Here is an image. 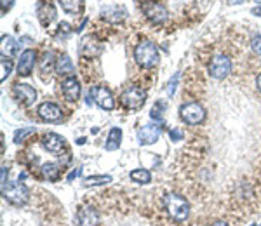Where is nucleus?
I'll return each mask as SVG.
<instances>
[{"label":"nucleus","instance_id":"1","mask_svg":"<svg viewBox=\"0 0 261 226\" xmlns=\"http://www.w3.org/2000/svg\"><path fill=\"white\" fill-rule=\"evenodd\" d=\"M164 205H165V210L169 212V216H171L174 221H178V223H183L188 217V214H190V205H188L187 198H183L181 195H176V193L165 195Z\"/></svg>","mask_w":261,"mask_h":226},{"label":"nucleus","instance_id":"2","mask_svg":"<svg viewBox=\"0 0 261 226\" xmlns=\"http://www.w3.org/2000/svg\"><path fill=\"white\" fill-rule=\"evenodd\" d=\"M134 59L139 66L153 68L158 63V51L152 42H141L134 49Z\"/></svg>","mask_w":261,"mask_h":226},{"label":"nucleus","instance_id":"3","mask_svg":"<svg viewBox=\"0 0 261 226\" xmlns=\"http://www.w3.org/2000/svg\"><path fill=\"white\" fill-rule=\"evenodd\" d=\"M180 117L188 126H199V124H202L204 119H206V110H204V106L200 103L190 101V103H185L183 106L180 108Z\"/></svg>","mask_w":261,"mask_h":226},{"label":"nucleus","instance_id":"4","mask_svg":"<svg viewBox=\"0 0 261 226\" xmlns=\"http://www.w3.org/2000/svg\"><path fill=\"white\" fill-rule=\"evenodd\" d=\"M2 195L13 205H25L28 202V188L21 183H6L2 184Z\"/></svg>","mask_w":261,"mask_h":226},{"label":"nucleus","instance_id":"5","mask_svg":"<svg viewBox=\"0 0 261 226\" xmlns=\"http://www.w3.org/2000/svg\"><path fill=\"white\" fill-rule=\"evenodd\" d=\"M209 73L213 78H216V80H223V78H226L230 75V71H232V61H230L228 56L225 54H216L211 58L209 61Z\"/></svg>","mask_w":261,"mask_h":226},{"label":"nucleus","instance_id":"6","mask_svg":"<svg viewBox=\"0 0 261 226\" xmlns=\"http://www.w3.org/2000/svg\"><path fill=\"white\" fill-rule=\"evenodd\" d=\"M145 99H146V92L141 87H129L124 90L122 96H120V103L127 110H139L145 104Z\"/></svg>","mask_w":261,"mask_h":226},{"label":"nucleus","instance_id":"7","mask_svg":"<svg viewBox=\"0 0 261 226\" xmlns=\"http://www.w3.org/2000/svg\"><path fill=\"white\" fill-rule=\"evenodd\" d=\"M143 13H145V16L152 23H155V25H160V23L167 20V9H165L160 2H155V0L143 2Z\"/></svg>","mask_w":261,"mask_h":226},{"label":"nucleus","instance_id":"8","mask_svg":"<svg viewBox=\"0 0 261 226\" xmlns=\"http://www.w3.org/2000/svg\"><path fill=\"white\" fill-rule=\"evenodd\" d=\"M91 96H93L94 103L100 108H103V110H113V108H115L113 94L110 92V89H107L105 85H94V87L91 89Z\"/></svg>","mask_w":261,"mask_h":226},{"label":"nucleus","instance_id":"9","mask_svg":"<svg viewBox=\"0 0 261 226\" xmlns=\"http://www.w3.org/2000/svg\"><path fill=\"white\" fill-rule=\"evenodd\" d=\"M14 97L23 104V106H30L35 103L37 90L28 84H16L14 85Z\"/></svg>","mask_w":261,"mask_h":226},{"label":"nucleus","instance_id":"10","mask_svg":"<svg viewBox=\"0 0 261 226\" xmlns=\"http://www.w3.org/2000/svg\"><path fill=\"white\" fill-rule=\"evenodd\" d=\"M160 126H157V124H146L145 127H141L138 133V139L141 145H153V143L158 141V138H160Z\"/></svg>","mask_w":261,"mask_h":226},{"label":"nucleus","instance_id":"11","mask_svg":"<svg viewBox=\"0 0 261 226\" xmlns=\"http://www.w3.org/2000/svg\"><path fill=\"white\" fill-rule=\"evenodd\" d=\"M42 146L47 152H51V153H63V150H65V146H66V141H65V138L63 136H59V134H56V133H49V134H45L44 138H42Z\"/></svg>","mask_w":261,"mask_h":226},{"label":"nucleus","instance_id":"12","mask_svg":"<svg viewBox=\"0 0 261 226\" xmlns=\"http://www.w3.org/2000/svg\"><path fill=\"white\" fill-rule=\"evenodd\" d=\"M37 113H39V117L42 120H45V122H58V120H61V117H63L61 108L54 103H49V101H45V103L40 104Z\"/></svg>","mask_w":261,"mask_h":226},{"label":"nucleus","instance_id":"13","mask_svg":"<svg viewBox=\"0 0 261 226\" xmlns=\"http://www.w3.org/2000/svg\"><path fill=\"white\" fill-rule=\"evenodd\" d=\"M35 58H37L35 51H33V49H26L21 54L20 63H18V73L23 75V77L32 73L33 66H35Z\"/></svg>","mask_w":261,"mask_h":226},{"label":"nucleus","instance_id":"14","mask_svg":"<svg viewBox=\"0 0 261 226\" xmlns=\"http://www.w3.org/2000/svg\"><path fill=\"white\" fill-rule=\"evenodd\" d=\"M100 224V214L93 207H82L77 214V226H98Z\"/></svg>","mask_w":261,"mask_h":226},{"label":"nucleus","instance_id":"15","mask_svg":"<svg viewBox=\"0 0 261 226\" xmlns=\"http://www.w3.org/2000/svg\"><path fill=\"white\" fill-rule=\"evenodd\" d=\"M37 16H39V21L42 23V26H49L56 20V7L51 2L42 0L37 7Z\"/></svg>","mask_w":261,"mask_h":226},{"label":"nucleus","instance_id":"16","mask_svg":"<svg viewBox=\"0 0 261 226\" xmlns=\"http://www.w3.org/2000/svg\"><path fill=\"white\" fill-rule=\"evenodd\" d=\"M61 90L68 101H77L80 96V84L75 77H66L61 84Z\"/></svg>","mask_w":261,"mask_h":226},{"label":"nucleus","instance_id":"17","mask_svg":"<svg viewBox=\"0 0 261 226\" xmlns=\"http://www.w3.org/2000/svg\"><path fill=\"white\" fill-rule=\"evenodd\" d=\"M103 52V45L93 39V37H85L80 44V54L84 58H98Z\"/></svg>","mask_w":261,"mask_h":226},{"label":"nucleus","instance_id":"18","mask_svg":"<svg viewBox=\"0 0 261 226\" xmlns=\"http://www.w3.org/2000/svg\"><path fill=\"white\" fill-rule=\"evenodd\" d=\"M127 16V11L124 6H107L101 9V18L110 23H120Z\"/></svg>","mask_w":261,"mask_h":226},{"label":"nucleus","instance_id":"19","mask_svg":"<svg viewBox=\"0 0 261 226\" xmlns=\"http://www.w3.org/2000/svg\"><path fill=\"white\" fill-rule=\"evenodd\" d=\"M73 71H75V66L71 63L70 56L68 54H61L56 61V73L58 75H66V77H73Z\"/></svg>","mask_w":261,"mask_h":226},{"label":"nucleus","instance_id":"20","mask_svg":"<svg viewBox=\"0 0 261 226\" xmlns=\"http://www.w3.org/2000/svg\"><path fill=\"white\" fill-rule=\"evenodd\" d=\"M18 49H20V45H18L16 39L11 35H4L2 37V42H0V52H2L4 58H11V56H16L18 54Z\"/></svg>","mask_w":261,"mask_h":226},{"label":"nucleus","instance_id":"21","mask_svg":"<svg viewBox=\"0 0 261 226\" xmlns=\"http://www.w3.org/2000/svg\"><path fill=\"white\" fill-rule=\"evenodd\" d=\"M40 172H42V178L47 181H58L59 176H61V169H59V165L54 164V162L44 164L42 169H40Z\"/></svg>","mask_w":261,"mask_h":226},{"label":"nucleus","instance_id":"22","mask_svg":"<svg viewBox=\"0 0 261 226\" xmlns=\"http://www.w3.org/2000/svg\"><path fill=\"white\" fill-rule=\"evenodd\" d=\"M56 68V58H54V52H45V54L40 58V73L42 75H51V71Z\"/></svg>","mask_w":261,"mask_h":226},{"label":"nucleus","instance_id":"23","mask_svg":"<svg viewBox=\"0 0 261 226\" xmlns=\"http://www.w3.org/2000/svg\"><path fill=\"white\" fill-rule=\"evenodd\" d=\"M120 139H122V131H120V127H113V129L110 131V134H108V139H107L105 148H107L108 152L117 150L120 146Z\"/></svg>","mask_w":261,"mask_h":226},{"label":"nucleus","instance_id":"24","mask_svg":"<svg viewBox=\"0 0 261 226\" xmlns=\"http://www.w3.org/2000/svg\"><path fill=\"white\" fill-rule=\"evenodd\" d=\"M59 4L68 14H78L84 9V0H59Z\"/></svg>","mask_w":261,"mask_h":226},{"label":"nucleus","instance_id":"25","mask_svg":"<svg viewBox=\"0 0 261 226\" xmlns=\"http://www.w3.org/2000/svg\"><path fill=\"white\" fill-rule=\"evenodd\" d=\"M129 178L138 184H148L152 181V174H150L146 169H136L129 174Z\"/></svg>","mask_w":261,"mask_h":226},{"label":"nucleus","instance_id":"26","mask_svg":"<svg viewBox=\"0 0 261 226\" xmlns=\"http://www.w3.org/2000/svg\"><path fill=\"white\" fill-rule=\"evenodd\" d=\"M112 183V176H89L84 179L85 186H101V184Z\"/></svg>","mask_w":261,"mask_h":226},{"label":"nucleus","instance_id":"27","mask_svg":"<svg viewBox=\"0 0 261 226\" xmlns=\"http://www.w3.org/2000/svg\"><path fill=\"white\" fill-rule=\"evenodd\" d=\"M35 134V129H32V127H25V129H20L14 133V143H23L28 136H33Z\"/></svg>","mask_w":261,"mask_h":226},{"label":"nucleus","instance_id":"28","mask_svg":"<svg viewBox=\"0 0 261 226\" xmlns=\"http://www.w3.org/2000/svg\"><path fill=\"white\" fill-rule=\"evenodd\" d=\"M164 111H165V103L164 101H157V103L153 104L152 111H150V117L155 120H160L162 115H164Z\"/></svg>","mask_w":261,"mask_h":226},{"label":"nucleus","instance_id":"29","mask_svg":"<svg viewBox=\"0 0 261 226\" xmlns=\"http://www.w3.org/2000/svg\"><path fill=\"white\" fill-rule=\"evenodd\" d=\"M0 70H2V75H0V80L6 82V78L11 75V71H13V61H9V59L4 58L2 61H0Z\"/></svg>","mask_w":261,"mask_h":226},{"label":"nucleus","instance_id":"30","mask_svg":"<svg viewBox=\"0 0 261 226\" xmlns=\"http://www.w3.org/2000/svg\"><path fill=\"white\" fill-rule=\"evenodd\" d=\"M251 47H252V51H254V54L261 56V33H258V35L252 37Z\"/></svg>","mask_w":261,"mask_h":226},{"label":"nucleus","instance_id":"31","mask_svg":"<svg viewBox=\"0 0 261 226\" xmlns=\"http://www.w3.org/2000/svg\"><path fill=\"white\" fill-rule=\"evenodd\" d=\"M70 32H71V26L68 25V23H59V26H58V33H59V35H68Z\"/></svg>","mask_w":261,"mask_h":226},{"label":"nucleus","instance_id":"32","mask_svg":"<svg viewBox=\"0 0 261 226\" xmlns=\"http://www.w3.org/2000/svg\"><path fill=\"white\" fill-rule=\"evenodd\" d=\"M181 138H183V133H181L180 129H176V127H174V129L171 131V139H172V141H180Z\"/></svg>","mask_w":261,"mask_h":226},{"label":"nucleus","instance_id":"33","mask_svg":"<svg viewBox=\"0 0 261 226\" xmlns=\"http://www.w3.org/2000/svg\"><path fill=\"white\" fill-rule=\"evenodd\" d=\"M176 82H178V75H176V77H172V80L169 82V87H167L169 96H172V94H174V89H176Z\"/></svg>","mask_w":261,"mask_h":226},{"label":"nucleus","instance_id":"34","mask_svg":"<svg viewBox=\"0 0 261 226\" xmlns=\"http://www.w3.org/2000/svg\"><path fill=\"white\" fill-rule=\"evenodd\" d=\"M13 4H14V0H2V13L6 14L7 11L13 7Z\"/></svg>","mask_w":261,"mask_h":226},{"label":"nucleus","instance_id":"35","mask_svg":"<svg viewBox=\"0 0 261 226\" xmlns=\"http://www.w3.org/2000/svg\"><path fill=\"white\" fill-rule=\"evenodd\" d=\"M82 174V169L78 167V169H75L73 172H70V174H68V181H73L75 178H77V176H80Z\"/></svg>","mask_w":261,"mask_h":226},{"label":"nucleus","instance_id":"36","mask_svg":"<svg viewBox=\"0 0 261 226\" xmlns=\"http://www.w3.org/2000/svg\"><path fill=\"white\" fill-rule=\"evenodd\" d=\"M251 14H252V16H259V18H261V6L252 7V9H251Z\"/></svg>","mask_w":261,"mask_h":226},{"label":"nucleus","instance_id":"37","mask_svg":"<svg viewBox=\"0 0 261 226\" xmlns=\"http://www.w3.org/2000/svg\"><path fill=\"white\" fill-rule=\"evenodd\" d=\"M7 172H9V171H7V167H6V165H4V167H2V184H6L7 183Z\"/></svg>","mask_w":261,"mask_h":226},{"label":"nucleus","instance_id":"38","mask_svg":"<svg viewBox=\"0 0 261 226\" xmlns=\"http://www.w3.org/2000/svg\"><path fill=\"white\" fill-rule=\"evenodd\" d=\"M213 226H228V224L225 221H216V223H213Z\"/></svg>","mask_w":261,"mask_h":226},{"label":"nucleus","instance_id":"39","mask_svg":"<svg viewBox=\"0 0 261 226\" xmlns=\"http://www.w3.org/2000/svg\"><path fill=\"white\" fill-rule=\"evenodd\" d=\"M256 85H258V89L261 90V73L258 75V78H256Z\"/></svg>","mask_w":261,"mask_h":226},{"label":"nucleus","instance_id":"40","mask_svg":"<svg viewBox=\"0 0 261 226\" xmlns=\"http://www.w3.org/2000/svg\"><path fill=\"white\" fill-rule=\"evenodd\" d=\"M230 4H240V2H244V0H228Z\"/></svg>","mask_w":261,"mask_h":226},{"label":"nucleus","instance_id":"41","mask_svg":"<svg viewBox=\"0 0 261 226\" xmlns=\"http://www.w3.org/2000/svg\"><path fill=\"white\" fill-rule=\"evenodd\" d=\"M256 2H261V0H256Z\"/></svg>","mask_w":261,"mask_h":226}]
</instances>
